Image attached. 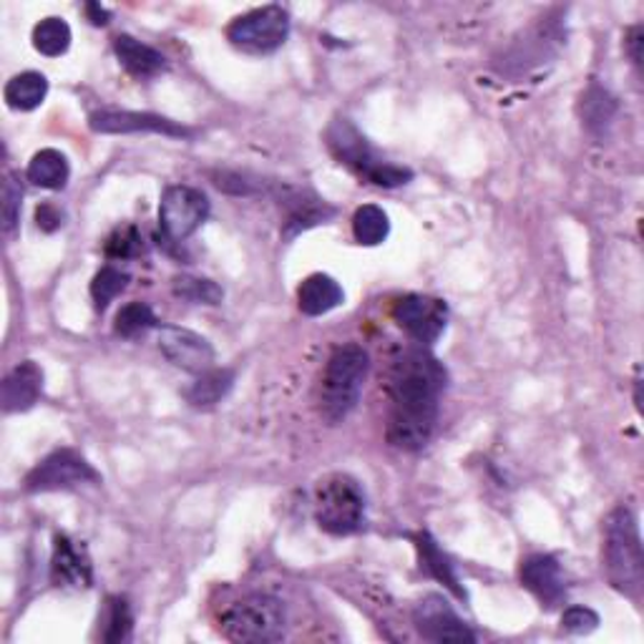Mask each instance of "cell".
Here are the masks:
<instances>
[{
	"mask_svg": "<svg viewBox=\"0 0 644 644\" xmlns=\"http://www.w3.org/2000/svg\"><path fill=\"white\" fill-rule=\"evenodd\" d=\"M446 370L423 347L406 351L393 363L388 382L390 411L386 436L400 451H421L436 431Z\"/></svg>",
	"mask_w": 644,
	"mask_h": 644,
	"instance_id": "6da1fadb",
	"label": "cell"
},
{
	"mask_svg": "<svg viewBox=\"0 0 644 644\" xmlns=\"http://www.w3.org/2000/svg\"><path fill=\"white\" fill-rule=\"evenodd\" d=\"M602 559L609 585L624 597L640 599L644 589V556L637 517L630 507H617L607 517Z\"/></svg>",
	"mask_w": 644,
	"mask_h": 644,
	"instance_id": "7a4b0ae2",
	"label": "cell"
},
{
	"mask_svg": "<svg viewBox=\"0 0 644 644\" xmlns=\"http://www.w3.org/2000/svg\"><path fill=\"white\" fill-rule=\"evenodd\" d=\"M368 368V353L355 343L335 347L330 355L320 382V415L330 425L343 423L358 408Z\"/></svg>",
	"mask_w": 644,
	"mask_h": 644,
	"instance_id": "3957f363",
	"label": "cell"
},
{
	"mask_svg": "<svg viewBox=\"0 0 644 644\" xmlns=\"http://www.w3.org/2000/svg\"><path fill=\"white\" fill-rule=\"evenodd\" d=\"M325 142L330 154L335 156L343 167L358 174L360 179L370 181V185L382 187V189H396L403 187L413 179V171L406 167H398V164L388 162L386 156H380L373 149L368 138H365L358 129H355L353 121L347 119H335L333 124L327 126Z\"/></svg>",
	"mask_w": 644,
	"mask_h": 644,
	"instance_id": "277c9868",
	"label": "cell"
},
{
	"mask_svg": "<svg viewBox=\"0 0 644 644\" xmlns=\"http://www.w3.org/2000/svg\"><path fill=\"white\" fill-rule=\"evenodd\" d=\"M315 521L322 531L335 536L355 534L365 526V496L358 481L345 474L322 478L312 493Z\"/></svg>",
	"mask_w": 644,
	"mask_h": 644,
	"instance_id": "5b68a950",
	"label": "cell"
},
{
	"mask_svg": "<svg viewBox=\"0 0 644 644\" xmlns=\"http://www.w3.org/2000/svg\"><path fill=\"white\" fill-rule=\"evenodd\" d=\"M220 630L230 642H280L285 637V607L269 595L245 597L222 614Z\"/></svg>",
	"mask_w": 644,
	"mask_h": 644,
	"instance_id": "8992f818",
	"label": "cell"
},
{
	"mask_svg": "<svg viewBox=\"0 0 644 644\" xmlns=\"http://www.w3.org/2000/svg\"><path fill=\"white\" fill-rule=\"evenodd\" d=\"M290 36V13L282 5H265L234 19L227 29V41L242 54L267 56L285 46Z\"/></svg>",
	"mask_w": 644,
	"mask_h": 644,
	"instance_id": "52a82bcc",
	"label": "cell"
},
{
	"mask_svg": "<svg viewBox=\"0 0 644 644\" xmlns=\"http://www.w3.org/2000/svg\"><path fill=\"white\" fill-rule=\"evenodd\" d=\"M101 476L96 468L74 448H60L46 456L33 471L25 476V491L46 493L66 491L84 484H99Z\"/></svg>",
	"mask_w": 644,
	"mask_h": 644,
	"instance_id": "ba28073f",
	"label": "cell"
},
{
	"mask_svg": "<svg viewBox=\"0 0 644 644\" xmlns=\"http://www.w3.org/2000/svg\"><path fill=\"white\" fill-rule=\"evenodd\" d=\"M209 216V199L195 187H169L159 204V227L164 240L185 242Z\"/></svg>",
	"mask_w": 644,
	"mask_h": 644,
	"instance_id": "9c48e42d",
	"label": "cell"
},
{
	"mask_svg": "<svg viewBox=\"0 0 644 644\" xmlns=\"http://www.w3.org/2000/svg\"><path fill=\"white\" fill-rule=\"evenodd\" d=\"M393 320L415 343L433 345L446 330V302L429 295H406L393 304Z\"/></svg>",
	"mask_w": 644,
	"mask_h": 644,
	"instance_id": "30bf717a",
	"label": "cell"
},
{
	"mask_svg": "<svg viewBox=\"0 0 644 644\" xmlns=\"http://www.w3.org/2000/svg\"><path fill=\"white\" fill-rule=\"evenodd\" d=\"M159 351L164 358L177 368L202 376V373L214 368V347L195 330L179 327V325H164L159 330Z\"/></svg>",
	"mask_w": 644,
	"mask_h": 644,
	"instance_id": "8fae6325",
	"label": "cell"
},
{
	"mask_svg": "<svg viewBox=\"0 0 644 644\" xmlns=\"http://www.w3.org/2000/svg\"><path fill=\"white\" fill-rule=\"evenodd\" d=\"M89 126L96 134H162L171 138H187L191 132L177 121L142 114V111H96L89 116Z\"/></svg>",
	"mask_w": 644,
	"mask_h": 644,
	"instance_id": "7c38bea8",
	"label": "cell"
},
{
	"mask_svg": "<svg viewBox=\"0 0 644 644\" xmlns=\"http://www.w3.org/2000/svg\"><path fill=\"white\" fill-rule=\"evenodd\" d=\"M415 630L429 642H476L468 624L448 607L446 599L425 597L413 612Z\"/></svg>",
	"mask_w": 644,
	"mask_h": 644,
	"instance_id": "4fadbf2b",
	"label": "cell"
},
{
	"mask_svg": "<svg viewBox=\"0 0 644 644\" xmlns=\"http://www.w3.org/2000/svg\"><path fill=\"white\" fill-rule=\"evenodd\" d=\"M521 585L534 595L542 607L554 609L567 597V581H564L562 564L549 554H534L521 562Z\"/></svg>",
	"mask_w": 644,
	"mask_h": 644,
	"instance_id": "5bb4252c",
	"label": "cell"
},
{
	"mask_svg": "<svg viewBox=\"0 0 644 644\" xmlns=\"http://www.w3.org/2000/svg\"><path fill=\"white\" fill-rule=\"evenodd\" d=\"M51 581L64 589H89L93 581V567L89 559V552L66 534L54 536Z\"/></svg>",
	"mask_w": 644,
	"mask_h": 644,
	"instance_id": "9a60e30c",
	"label": "cell"
},
{
	"mask_svg": "<svg viewBox=\"0 0 644 644\" xmlns=\"http://www.w3.org/2000/svg\"><path fill=\"white\" fill-rule=\"evenodd\" d=\"M43 393V370L38 363L23 360L8 373L0 388V403L5 413H23L38 403Z\"/></svg>",
	"mask_w": 644,
	"mask_h": 644,
	"instance_id": "2e32d148",
	"label": "cell"
},
{
	"mask_svg": "<svg viewBox=\"0 0 644 644\" xmlns=\"http://www.w3.org/2000/svg\"><path fill=\"white\" fill-rule=\"evenodd\" d=\"M114 54L119 64L126 68L134 78H154L162 71H167V58H164L159 51L146 46L129 33H121L114 38Z\"/></svg>",
	"mask_w": 644,
	"mask_h": 644,
	"instance_id": "e0dca14e",
	"label": "cell"
},
{
	"mask_svg": "<svg viewBox=\"0 0 644 644\" xmlns=\"http://www.w3.org/2000/svg\"><path fill=\"white\" fill-rule=\"evenodd\" d=\"M287 207V222H285V237L290 240L295 234L315 227L320 222H327L335 214V209L322 202V199L304 195V191H290L285 197Z\"/></svg>",
	"mask_w": 644,
	"mask_h": 644,
	"instance_id": "ac0fdd59",
	"label": "cell"
},
{
	"mask_svg": "<svg viewBox=\"0 0 644 644\" xmlns=\"http://www.w3.org/2000/svg\"><path fill=\"white\" fill-rule=\"evenodd\" d=\"M343 300H345L343 287L337 285L330 275H310L298 290L300 310L310 318L327 315V312L335 310Z\"/></svg>",
	"mask_w": 644,
	"mask_h": 644,
	"instance_id": "d6986e66",
	"label": "cell"
},
{
	"mask_svg": "<svg viewBox=\"0 0 644 644\" xmlns=\"http://www.w3.org/2000/svg\"><path fill=\"white\" fill-rule=\"evenodd\" d=\"M579 114H581V124L587 126L589 134L602 136L617 114L614 96L607 89H602V86L591 84L585 91V96H581Z\"/></svg>",
	"mask_w": 644,
	"mask_h": 644,
	"instance_id": "ffe728a7",
	"label": "cell"
},
{
	"mask_svg": "<svg viewBox=\"0 0 644 644\" xmlns=\"http://www.w3.org/2000/svg\"><path fill=\"white\" fill-rule=\"evenodd\" d=\"M25 177H29L31 185L56 191V189H64L68 185L71 167H68V159L58 149H41L31 159Z\"/></svg>",
	"mask_w": 644,
	"mask_h": 644,
	"instance_id": "44dd1931",
	"label": "cell"
},
{
	"mask_svg": "<svg viewBox=\"0 0 644 644\" xmlns=\"http://www.w3.org/2000/svg\"><path fill=\"white\" fill-rule=\"evenodd\" d=\"M3 96H5V103L13 111H33L46 101L48 78L36 71L19 74L5 84Z\"/></svg>",
	"mask_w": 644,
	"mask_h": 644,
	"instance_id": "7402d4cb",
	"label": "cell"
},
{
	"mask_svg": "<svg viewBox=\"0 0 644 644\" xmlns=\"http://www.w3.org/2000/svg\"><path fill=\"white\" fill-rule=\"evenodd\" d=\"M232 386H234V370L212 368L191 382V388L187 390V400L189 406L195 408H214L216 403H222V400L230 396Z\"/></svg>",
	"mask_w": 644,
	"mask_h": 644,
	"instance_id": "603a6c76",
	"label": "cell"
},
{
	"mask_svg": "<svg viewBox=\"0 0 644 644\" xmlns=\"http://www.w3.org/2000/svg\"><path fill=\"white\" fill-rule=\"evenodd\" d=\"M415 549L421 554V567L431 574V577H436L438 581H443L451 591H454L456 597H466L464 589L458 587V577L454 571V564L448 562V556L438 549V544L433 542L431 534H425L421 531L415 538Z\"/></svg>",
	"mask_w": 644,
	"mask_h": 644,
	"instance_id": "cb8c5ba5",
	"label": "cell"
},
{
	"mask_svg": "<svg viewBox=\"0 0 644 644\" xmlns=\"http://www.w3.org/2000/svg\"><path fill=\"white\" fill-rule=\"evenodd\" d=\"M103 632L101 640L109 644H124L132 640L134 632V612L126 597H111L103 609Z\"/></svg>",
	"mask_w": 644,
	"mask_h": 644,
	"instance_id": "d4e9b609",
	"label": "cell"
},
{
	"mask_svg": "<svg viewBox=\"0 0 644 644\" xmlns=\"http://www.w3.org/2000/svg\"><path fill=\"white\" fill-rule=\"evenodd\" d=\"M390 232L388 214L382 212L378 204H363L358 212L353 214V234L355 240L365 247L382 245Z\"/></svg>",
	"mask_w": 644,
	"mask_h": 644,
	"instance_id": "484cf974",
	"label": "cell"
},
{
	"mask_svg": "<svg viewBox=\"0 0 644 644\" xmlns=\"http://www.w3.org/2000/svg\"><path fill=\"white\" fill-rule=\"evenodd\" d=\"M71 25L64 19H43L36 29H33V46L38 54L56 58L64 56L68 46H71Z\"/></svg>",
	"mask_w": 644,
	"mask_h": 644,
	"instance_id": "4316f807",
	"label": "cell"
},
{
	"mask_svg": "<svg viewBox=\"0 0 644 644\" xmlns=\"http://www.w3.org/2000/svg\"><path fill=\"white\" fill-rule=\"evenodd\" d=\"M159 325L156 320L154 310L146 302H129L124 308L119 310L116 322H114V333L126 337V341H134L138 335H146L149 330Z\"/></svg>",
	"mask_w": 644,
	"mask_h": 644,
	"instance_id": "83f0119b",
	"label": "cell"
},
{
	"mask_svg": "<svg viewBox=\"0 0 644 644\" xmlns=\"http://www.w3.org/2000/svg\"><path fill=\"white\" fill-rule=\"evenodd\" d=\"M171 290L179 300L191 302V304H220L224 300V290L216 282L207 280V277H191V275H179L174 277Z\"/></svg>",
	"mask_w": 644,
	"mask_h": 644,
	"instance_id": "f1b7e54d",
	"label": "cell"
},
{
	"mask_svg": "<svg viewBox=\"0 0 644 644\" xmlns=\"http://www.w3.org/2000/svg\"><path fill=\"white\" fill-rule=\"evenodd\" d=\"M129 287V275L121 273L116 267H103L101 273H96L91 282V300L96 310H107L121 292Z\"/></svg>",
	"mask_w": 644,
	"mask_h": 644,
	"instance_id": "f546056e",
	"label": "cell"
},
{
	"mask_svg": "<svg viewBox=\"0 0 644 644\" xmlns=\"http://www.w3.org/2000/svg\"><path fill=\"white\" fill-rule=\"evenodd\" d=\"M103 252L111 259H134L138 255H144V237L134 224H124V227H116L109 234L107 245H103Z\"/></svg>",
	"mask_w": 644,
	"mask_h": 644,
	"instance_id": "4dcf8cb0",
	"label": "cell"
},
{
	"mask_svg": "<svg viewBox=\"0 0 644 644\" xmlns=\"http://www.w3.org/2000/svg\"><path fill=\"white\" fill-rule=\"evenodd\" d=\"M21 199H23V187L15 174H8L3 181V232L13 234L19 230L21 220Z\"/></svg>",
	"mask_w": 644,
	"mask_h": 644,
	"instance_id": "1f68e13d",
	"label": "cell"
},
{
	"mask_svg": "<svg viewBox=\"0 0 644 644\" xmlns=\"http://www.w3.org/2000/svg\"><path fill=\"white\" fill-rule=\"evenodd\" d=\"M599 626V614L589 607H569L562 614V630L567 634H589Z\"/></svg>",
	"mask_w": 644,
	"mask_h": 644,
	"instance_id": "d6a6232c",
	"label": "cell"
},
{
	"mask_svg": "<svg viewBox=\"0 0 644 644\" xmlns=\"http://www.w3.org/2000/svg\"><path fill=\"white\" fill-rule=\"evenodd\" d=\"M36 224L43 232H56L60 224H64V214L58 212V207H54L51 202H43L36 209Z\"/></svg>",
	"mask_w": 644,
	"mask_h": 644,
	"instance_id": "836d02e7",
	"label": "cell"
},
{
	"mask_svg": "<svg viewBox=\"0 0 644 644\" xmlns=\"http://www.w3.org/2000/svg\"><path fill=\"white\" fill-rule=\"evenodd\" d=\"M624 46H626V56L637 68H642V46H644V29L637 23L632 25L630 31H626V38H624Z\"/></svg>",
	"mask_w": 644,
	"mask_h": 644,
	"instance_id": "e575fe53",
	"label": "cell"
},
{
	"mask_svg": "<svg viewBox=\"0 0 644 644\" xmlns=\"http://www.w3.org/2000/svg\"><path fill=\"white\" fill-rule=\"evenodd\" d=\"M86 13H89V19H91L93 25H107L109 19H111V13L107 11V8H101L99 3L86 5Z\"/></svg>",
	"mask_w": 644,
	"mask_h": 644,
	"instance_id": "d590c367",
	"label": "cell"
}]
</instances>
